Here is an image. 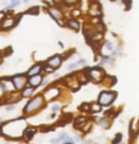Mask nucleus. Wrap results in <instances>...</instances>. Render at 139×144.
<instances>
[{
  "label": "nucleus",
  "instance_id": "412c9836",
  "mask_svg": "<svg viewBox=\"0 0 139 144\" xmlns=\"http://www.w3.org/2000/svg\"><path fill=\"white\" fill-rule=\"evenodd\" d=\"M45 70L47 71V73H51V71L53 70V68L51 66H47V67H45Z\"/></svg>",
  "mask_w": 139,
  "mask_h": 144
},
{
  "label": "nucleus",
  "instance_id": "f257e3e1",
  "mask_svg": "<svg viewBox=\"0 0 139 144\" xmlns=\"http://www.w3.org/2000/svg\"><path fill=\"white\" fill-rule=\"evenodd\" d=\"M43 102H44V98L43 97H40V95H38V97H36L35 99H33L32 101H29L28 102V104L26 105V107H25V113H32V112H34V111H36V110H38L39 107L43 105Z\"/></svg>",
  "mask_w": 139,
  "mask_h": 144
},
{
  "label": "nucleus",
  "instance_id": "4be33fe9",
  "mask_svg": "<svg viewBox=\"0 0 139 144\" xmlns=\"http://www.w3.org/2000/svg\"><path fill=\"white\" fill-rule=\"evenodd\" d=\"M66 3H68V4H73V3H75V2H77V0H64Z\"/></svg>",
  "mask_w": 139,
  "mask_h": 144
},
{
  "label": "nucleus",
  "instance_id": "ddd939ff",
  "mask_svg": "<svg viewBox=\"0 0 139 144\" xmlns=\"http://www.w3.org/2000/svg\"><path fill=\"white\" fill-rule=\"evenodd\" d=\"M101 74H102V73L100 71V69H92V70L90 71V76H91V77L94 78V79H95V78H97L98 80H99L98 76H100Z\"/></svg>",
  "mask_w": 139,
  "mask_h": 144
},
{
  "label": "nucleus",
  "instance_id": "393cba45",
  "mask_svg": "<svg viewBox=\"0 0 139 144\" xmlns=\"http://www.w3.org/2000/svg\"><path fill=\"white\" fill-rule=\"evenodd\" d=\"M78 14H80V12H78V11H74V12H73V15H74V16H76V15H78Z\"/></svg>",
  "mask_w": 139,
  "mask_h": 144
},
{
  "label": "nucleus",
  "instance_id": "b1692460",
  "mask_svg": "<svg viewBox=\"0 0 139 144\" xmlns=\"http://www.w3.org/2000/svg\"><path fill=\"white\" fill-rule=\"evenodd\" d=\"M1 89H2V91L4 92V91H7V87L4 86V85H1Z\"/></svg>",
  "mask_w": 139,
  "mask_h": 144
},
{
  "label": "nucleus",
  "instance_id": "2eb2a0df",
  "mask_svg": "<svg viewBox=\"0 0 139 144\" xmlns=\"http://www.w3.org/2000/svg\"><path fill=\"white\" fill-rule=\"evenodd\" d=\"M81 64H85V61H84V60H81V61H78V62H76V63H73V64H71V65L67 66V69L75 68V67H77L78 65H81Z\"/></svg>",
  "mask_w": 139,
  "mask_h": 144
},
{
  "label": "nucleus",
  "instance_id": "6e6552de",
  "mask_svg": "<svg viewBox=\"0 0 139 144\" xmlns=\"http://www.w3.org/2000/svg\"><path fill=\"white\" fill-rule=\"evenodd\" d=\"M40 69H41V65H39V64H37V65H35L34 67H32V68L28 70V73H27V75L28 76H34V75H37L40 71Z\"/></svg>",
  "mask_w": 139,
  "mask_h": 144
},
{
  "label": "nucleus",
  "instance_id": "423d86ee",
  "mask_svg": "<svg viewBox=\"0 0 139 144\" xmlns=\"http://www.w3.org/2000/svg\"><path fill=\"white\" fill-rule=\"evenodd\" d=\"M49 13L52 15V17H53V19H54L55 21H60V20L62 19V13L60 12V11L58 10V9H53V8H51V9L49 10Z\"/></svg>",
  "mask_w": 139,
  "mask_h": 144
},
{
  "label": "nucleus",
  "instance_id": "39448f33",
  "mask_svg": "<svg viewBox=\"0 0 139 144\" xmlns=\"http://www.w3.org/2000/svg\"><path fill=\"white\" fill-rule=\"evenodd\" d=\"M60 64H61V57H60L59 55H55L48 61V65L51 66L52 68H58V67L60 66Z\"/></svg>",
  "mask_w": 139,
  "mask_h": 144
},
{
  "label": "nucleus",
  "instance_id": "1a4fd4ad",
  "mask_svg": "<svg viewBox=\"0 0 139 144\" xmlns=\"http://www.w3.org/2000/svg\"><path fill=\"white\" fill-rule=\"evenodd\" d=\"M59 139H60L61 141H65V142H70V143L74 142V141H73V139H72L71 137H70V136H67L66 133H60Z\"/></svg>",
  "mask_w": 139,
  "mask_h": 144
},
{
  "label": "nucleus",
  "instance_id": "4468645a",
  "mask_svg": "<svg viewBox=\"0 0 139 144\" xmlns=\"http://www.w3.org/2000/svg\"><path fill=\"white\" fill-rule=\"evenodd\" d=\"M33 91H34V89H33V88H26V89H24V90H23L22 95L24 97V98H26V97H29L31 94L33 93Z\"/></svg>",
  "mask_w": 139,
  "mask_h": 144
},
{
  "label": "nucleus",
  "instance_id": "c85d7f7f",
  "mask_svg": "<svg viewBox=\"0 0 139 144\" xmlns=\"http://www.w3.org/2000/svg\"><path fill=\"white\" fill-rule=\"evenodd\" d=\"M86 144H91V143H89V142H88V143H86Z\"/></svg>",
  "mask_w": 139,
  "mask_h": 144
},
{
  "label": "nucleus",
  "instance_id": "6ab92c4d",
  "mask_svg": "<svg viewBox=\"0 0 139 144\" xmlns=\"http://www.w3.org/2000/svg\"><path fill=\"white\" fill-rule=\"evenodd\" d=\"M91 110L96 111V112H99L100 111V106L98 104H94V105H91Z\"/></svg>",
  "mask_w": 139,
  "mask_h": 144
},
{
  "label": "nucleus",
  "instance_id": "20e7f679",
  "mask_svg": "<svg viewBox=\"0 0 139 144\" xmlns=\"http://www.w3.org/2000/svg\"><path fill=\"white\" fill-rule=\"evenodd\" d=\"M41 79H43V77H41L40 75H34V76H31V78L28 80V82L31 86H33V87H38L40 82H41Z\"/></svg>",
  "mask_w": 139,
  "mask_h": 144
},
{
  "label": "nucleus",
  "instance_id": "0eeeda50",
  "mask_svg": "<svg viewBox=\"0 0 139 144\" xmlns=\"http://www.w3.org/2000/svg\"><path fill=\"white\" fill-rule=\"evenodd\" d=\"M14 24H15V21L13 19H6V20H4V22L2 23L1 27L2 28H10V27H13Z\"/></svg>",
  "mask_w": 139,
  "mask_h": 144
},
{
  "label": "nucleus",
  "instance_id": "7ed1b4c3",
  "mask_svg": "<svg viewBox=\"0 0 139 144\" xmlns=\"http://www.w3.org/2000/svg\"><path fill=\"white\" fill-rule=\"evenodd\" d=\"M12 80H13V85H14L15 89H17V90L22 89L26 83V78H25V76H23V75L15 76V77H13Z\"/></svg>",
  "mask_w": 139,
  "mask_h": 144
},
{
  "label": "nucleus",
  "instance_id": "bb28decb",
  "mask_svg": "<svg viewBox=\"0 0 139 144\" xmlns=\"http://www.w3.org/2000/svg\"><path fill=\"white\" fill-rule=\"evenodd\" d=\"M53 111H58L59 110V106L58 105H55V106H53V109H52Z\"/></svg>",
  "mask_w": 139,
  "mask_h": 144
},
{
  "label": "nucleus",
  "instance_id": "cd10ccee",
  "mask_svg": "<svg viewBox=\"0 0 139 144\" xmlns=\"http://www.w3.org/2000/svg\"><path fill=\"white\" fill-rule=\"evenodd\" d=\"M4 16V14H3V13H0V20H2V17Z\"/></svg>",
  "mask_w": 139,
  "mask_h": 144
},
{
  "label": "nucleus",
  "instance_id": "9d476101",
  "mask_svg": "<svg viewBox=\"0 0 139 144\" xmlns=\"http://www.w3.org/2000/svg\"><path fill=\"white\" fill-rule=\"evenodd\" d=\"M35 129H27V130H25V132H24V137L26 138V139H32L33 138V136L35 134Z\"/></svg>",
  "mask_w": 139,
  "mask_h": 144
},
{
  "label": "nucleus",
  "instance_id": "f8f14e48",
  "mask_svg": "<svg viewBox=\"0 0 139 144\" xmlns=\"http://www.w3.org/2000/svg\"><path fill=\"white\" fill-rule=\"evenodd\" d=\"M58 94V90L57 89H50L49 91L46 93V97H47V99H50V98H54L55 95Z\"/></svg>",
  "mask_w": 139,
  "mask_h": 144
},
{
  "label": "nucleus",
  "instance_id": "a878e982",
  "mask_svg": "<svg viewBox=\"0 0 139 144\" xmlns=\"http://www.w3.org/2000/svg\"><path fill=\"white\" fill-rule=\"evenodd\" d=\"M13 109H14L13 106H8V107H7V111H12Z\"/></svg>",
  "mask_w": 139,
  "mask_h": 144
},
{
  "label": "nucleus",
  "instance_id": "c756f323",
  "mask_svg": "<svg viewBox=\"0 0 139 144\" xmlns=\"http://www.w3.org/2000/svg\"><path fill=\"white\" fill-rule=\"evenodd\" d=\"M12 1H13V0H12Z\"/></svg>",
  "mask_w": 139,
  "mask_h": 144
},
{
  "label": "nucleus",
  "instance_id": "f3484780",
  "mask_svg": "<svg viewBox=\"0 0 139 144\" xmlns=\"http://www.w3.org/2000/svg\"><path fill=\"white\" fill-rule=\"evenodd\" d=\"M21 2H20V0H13V2L11 3V4H9L8 6V9H10V8H13V7H16V6H18Z\"/></svg>",
  "mask_w": 139,
  "mask_h": 144
},
{
  "label": "nucleus",
  "instance_id": "5701e85b",
  "mask_svg": "<svg viewBox=\"0 0 139 144\" xmlns=\"http://www.w3.org/2000/svg\"><path fill=\"white\" fill-rule=\"evenodd\" d=\"M51 143H53V144H58L59 142H60V139H52L51 141H50Z\"/></svg>",
  "mask_w": 139,
  "mask_h": 144
},
{
  "label": "nucleus",
  "instance_id": "f03ea898",
  "mask_svg": "<svg viewBox=\"0 0 139 144\" xmlns=\"http://www.w3.org/2000/svg\"><path fill=\"white\" fill-rule=\"evenodd\" d=\"M114 100V93L112 92H102L99 97V103L101 105H109Z\"/></svg>",
  "mask_w": 139,
  "mask_h": 144
},
{
  "label": "nucleus",
  "instance_id": "aec40b11",
  "mask_svg": "<svg viewBox=\"0 0 139 144\" xmlns=\"http://www.w3.org/2000/svg\"><path fill=\"white\" fill-rule=\"evenodd\" d=\"M105 48L108 49L109 51H113V46H112V44H111L110 42H106V43H105Z\"/></svg>",
  "mask_w": 139,
  "mask_h": 144
},
{
  "label": "nucleus",
  "instance_id": "a211bd4d",
  "mask_svg": "<svg viewBox=\"0 0 139 144\" xmlns=\"http://www.w3.org/2000/svg\"><path fill=\"white\" fill-rule=\"evenodd\" d=\"M121 140H122V136H121V134H117L116 138H115V140L113 141V144H117V143H120V142H121Z\"/></svg>",
  "mask_w": 139,
  "mask_h": 144
},
{
  "label": "nucleus",
  "instance_id": "dca6fc26",
  "mask_svg": "<svg viewBox=\"0 0 139 144\" xmlns=\"http://www.w3.org/2000/svg\"><path fill=\"white\" fill-rule=\"evenodd\" d=\"M108 121H109V119H108V118H103V119H101V120H100V126H101V127L106 128V127L109 126Z\"/></svg>",
  "mask_w": 139,
  "mask_h": 144
},
{
  "label": "nucleus",
  "instance_id": "9b49d317",
  "mask_svg": "<svg viewBox=\"0 0 139 144\" xmlns=\"http://www.w3.org/2000/svg\"><path fill=\"white\" fill-rule=\"evenodd\" d=\"M67 25H68L71 28H73V29H78V28H80V24H78V22L74 21V20L68 21V22H67Z\"/></svg>",
  "mask_w": 139,
  "mask_h": 144
}]
</instances>
